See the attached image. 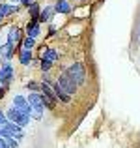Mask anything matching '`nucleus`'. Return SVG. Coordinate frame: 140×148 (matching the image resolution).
Masks as SVG:
<instances>
[{
    "mask_svg": "<svg viewBox=\"0 0 140 148\" xmlns=\"http://www.w3.org/2000/svg\"><path fill=\"white\" fill-rule=\"evenodd\" d=\"M65 73L75 81L77 86H82V84L86 83V79H88L86 77V68H84L82 62H73V64H69L67 69H65Z\"/></svg>",
    "mask_w": 140,
    "mask_h": 148,
    "instance_id": "obj_1",
    "label": "nucleus"
},
{
    "mask_svg": "<svg viewBox=\"0 0 140 148\" xmlns=\"http://www.w3.org/2000/svg\"><path fill=\"white\" fill-rule=\"evenodd\" d=\"M4 112H6V118L10 120V122H13V124H17V126L24 127V130L30 126V122H32V118H30V116H26L24 112H21L19 109H15L13 105H10V107H7Z\"/></svg>",
    "mask_w": 140,
    "mask_h": 148,
    "instance_id": "obj_2",
    "label": "nucleus"
},
{
    "mask_svg": "<svg viewBox=\"0 0 140 148\" xmlns=\"http://www.w3.org/2000/svg\"><path fill=\"white\" fill-rule=\"evenodd\" d=\"M54 81H56V83H58V86H60L64 92H67L69 96H75V94H77V88H79V86H77V84H75V81H73V79H71V77H69L65 71L58 73V77H56Z\"/></svg>",
    "mask_w": 140,
    "mask_h": 148,
    "instance_id": "obj_3",
    "label": "nucleus"
},
{
    "mask_svg": "<svg viewBox=\"0 0 140 148\" xmlns=\"http://www.w3.org/2000/svg\"><path fill=\"white\" fill-rule=\"evenodd\" d=\"M11 105H13L15 109H19L21 112H24L26 116H30V118H32V107H30V103H28V99H26V96L15 94L13 98H11Z\"/></svg>",
    "mask_w": 140,
    "mask_h": 148,
    "instance_id": "obj_4",
    "label": "nucleus"
},
{
    "mask_svg": "<svg viewBox=\"0 0 140 148\" xmlns=\"http://www.w3.org/2000/svg\"><path fill=\"white\" fill-rule=\"evenodd\" d=\"M15 75V68L11 66V62L2 60V66H0V84H10V81L13 79Z\"/></svg>",
    "mask_w": 140,
    "mask_h": 148,
    "instance_id": "obj_5",
    "label": "nucleus"
},
{
    "mask_svg": "<svg viewBox=\"0 0 140 148\" xmlns=\"http://www.w3.org/2000/svg\"><path fill=\"white\" fill-rule=\"evenodd\" d=\"M4 127H6V130H7V131L11 133V137H13V139H17L19 143H21L22 139L26 137V131H24V127L17 126V124H13V122H7V124H6Z\"/></svg>",
    "mask_w": 140,
    "mask_h": 148,
    "instance_id": "obj_6",
    "label": "nucleus"
},
{
    "mask_svg": "<svg viewBox=\"0 0 140 148\" xmlns=\"http://www.w3.org/2000/svg\"><path fill=\"white\" fill-rule=\"evenodd\" d=\"M50 86H52L54 96H56V99L60 101V103H67V105L71 103V98H73V96H69L67 92H64V90H62V88L58 86V83H56V81H50Z\"/></svg>",
    "mask_w": 140,
    "mask_h": 148,
    "instance_id": "obj_7",
    "label": "nucleus"
},
{
    "mask_svg": "<svg viewBox=\"0 0 140 148\" xmlns=\"http://www.w3.org/2000/svg\"><path fill=\"white\" fill-rule=\"evenodd\" d=\"M41 34V23L37 19H30V23L26 25V36L37 40V36Z\"/></svg>",
    "mask_w": 140,
    "mask_h": 148,
    "instance_id": "obj_8",
    "label": "nucleus"
},
{
    "mask_svg": "<svg viewBox=\"0 0 140 148\" xmlns=\"http://www.w3.org/2000/svg\"><path fill=\"white\" fill-rule=\"evenodd\" d=\"M52 8H54V13H60V15H69L73 11V6L69 4V0H56Z\"/></svg>",
    "mask_w": 140,
    "mask_h": 148,
    "instance_id": "obj_9",
    "label": "nucleus"
},
{
    "mask_svg": "<svg viewBox=\"0 0 140 148\" xmlns=\"http://www.w3.org/2000/svg\"><path fill=\"white\" fill-rule=\"evenodd\" d=\"M54 17V8L52 6H45L43 10L39 11V17H37V21L41 23V25H47V23H50Z\"/></svg>",
    "mask_w": 140,
    "mask_h": 148,
    "instance_id": "obj_10",
    "label": "nucleus"
},
{
    "mask_svg": "<svg viewBox=\"0 0 140 148\" xmlns=\"http://www.w3.org/2000/svg\"><path fill=\"white\" fill-rule=\"evenodd\" d=\"M7 43H11V45L21 43V28L19 26H10V30H7Z\"/></svg>",
    "mask_w": 140,
    "mask_h": 148,
    "instance_id": "obj_11",
    "label": "nucleus"
},
{
    "mask_svg": "<svg viewBox=\"0 0 140 148\" xmlns=\"http://www.w3.org/2000/svg\"><path fill=\"white\" fill-rule=\"evenodd\" d=\"M19 11L17 4H7V2H0V15L2 17H10V15H15Z\"/></svg>",
    "mask_w": 140,
    "mask_h": 148,
    "instance_id": "obj_12",
    "label": "nucleus"
},
{
    "mask_svg": "<svg viewBox=\"0 0 140 148\" xmlns=\"http://www.w3.org/2000/svg\"><path fill=\"white\" fill-rule=\"evenodd\" d=\"M19 62H21L22 66H30L34 62V54L30 49H21L19 51Z\"/></svg>",
    "mask_w": 140,
    "mask_h": 148,
    "instance_id": "obj_13",
    "label": "nucleus"
},
{
    "mask_svg": "<svg viewBox=\"0 0 140 148\" xmlns=\"http://www.w3.org/2000/svg\"><path fill=\"white\" fill-rule=\"evenodd\" d=\"M41 58H45V60H49V62H56L58 60V51L56 49H45L43 53H41Z\"/></svg>",
    "mask_w": 140,
    "mask_h": 148,
    "instance_id": "obj_14",
    "label": "nucleus"
},
{
    "mask_svg": "<svg viewBox=\"0 0 140 148\" xmlns=\"http://www.w3.org/2000/svg\"><path fill=\"white\" fill-rule=\"evenodd\" d=\"M26 10H28V15H30V19H37L39 17V11H41V6H39V2H34V4H30L28 8H26Z\"/></svg>",
    "mask_w": 140,
    "mask_h": 148,
    "instance_id": "obj_15",
    "label": "nucleus"
},
{
    "mask_svg": "<svg viewBox=\"0 0 140 148\" xmlns=\"http://www.w3.org/2000/svg\"><path fill=\"white\" fill-rule=\"evenodd\" d=\"M26 90L28 92H39L41 90V83L39 81H28V83H26Z\"/></svg>",
    "mask_w": 140,
    "mask_h": 148,
    "instance_id": "obj_16",
    "label": "nucleus"
},
{
    "mask_svg": "<svg viewBox=\"0 0 140 148\" xmlns=\"http://www.w3.org/2000/svg\"><path fill=\"white\" fill-rule=\"evenodd\" d=\"M21 43H22V49H30L32 51L34 47H36V40H34V38H28V36H26Z\"/></svg>",
    "mask_w": 140,
    "mask_h": 148,
    "instance_id": "obj_17",
    "label": "nucleus"
},
{
    "mask_svg": "<svg viewBox=\"0 0 140 148\" xmlns=\"http://www.w3.org/2000/svg\"><path fill=\"white\" fill-rule=\"evenodd\" d=\"M50 68H52V62L45 60V58H41V60H39V69H41L43 73H47V71H49Z\"/></svg>",
    "mask_w": 140,
    "mask_h": 148,
    "instance_id": "obj_18",
    "label": "nucleus"
},
{
    "mask_svg": "<svg viewBox=\"0 0 140 148\" xmlns=\"http://www.w3.org/2000/svg\"><path fill=\"white\" fill-rule=\"evenodd\" d=\"M4 141H6L7 148H19V141H17V139H13V137H7V139H4Z\"/></svg>",
    "mask_w": 140,
    "mask_h": 148,
    "instance_id": "obj_19",
    "label": "nucleus"
},
{
    "mask_svg": "<svg viewBox=\"0 0 140 148\" xmlns=\"http://www.w3.org/2000/svg\"><path fill=\"white\" fill-rule=\"evenodd\" d=\"M7 122H10V120H7V118H6V112H4V111H2V109H0V126H6V124H7Z\"/></svg>",
    "mask_w": 140,
    "mask_h": 148,
    "instance_id": "obj_20",
    "label": "nucleus"
},
{
    "mask_svg": "<svg viewBox=\"0 0 140 148\" xmlns=\"http://www.w3.org/2000/svg\"><path fill=\"white\" fill-rule=\"evenodd\" d=\"M34 2H36V0H21L19 4H21V6H24V8H28L30 4H34Z\"/></svg>",
    "mask_w": 140,
    "mask_h": 148,
    "instance_id": "obj_21",
    "label": "nucleus"
},
{
    "mask_svg": "<svg viewBox=\"0 0 140 148\" xmlns=\"http://www.w3.org/2000/svg\"><path fill=\"white\" fill-rule=\"evenodd\" d=\"M54 34H56V26L50 25V26H49V36H54Z\"/></svg>",
    "mask_w": 140,
    "mask_h": 148,
    "instance_id": "obj_22",
    "label": "nucleus"
},
{
    "mask_svg": "<svg viewBox=\"0 0 140 148\" xmlns=\"http://www.w3.org/2000/svg\"><path fill=\"white\" fill-rule=\"evenodd\" d=\"M0 148H7V145H6V141H4L2 137H0Z\"/></svg>",
    "mask_w": 140,
    "mask_h": 148,
    "instance_id": "obj_23",
    "label": "nucleus"
},
{
    "mask_svg": "<svg viewBox=\"0 0 140 148\" xmlns=\"http://www.w3.org/2000/svg\"><path fill=\"white\" fill-rule=\"evenodd\" d=\"M11 2H13V4H19V2H21V0H11Z\"/></svg>",
    "mask_w": 140,
    "mask_h": 148,
    "instance_id": "obj_24",
    "label": "nucleus"
},
{
    "mask_svg": "<svg viewBox=\"0 0 140 148\" xmlns=\"http://www.w3.org/2000/svg\"><path fill=\"white\" fill-rule=\"evenodd\" d=\"M2 47H4V43H0V53H2Z\"/></svg>",
    "mask_w": 140,
    "mask_h": 148,
    "instance_id": "obj_25",
    "label": "nucleus"
},
{
    "mask_svg": "<svg viewBox=\"0 0 140 148\" xmlns=\"http://www.w3.org/2000/svg\"><path fill=\"white\" fill-rule=\"evenodd\" d=\"M2 21H4V17H2V15H0V23H2Z\"/></svg>",
    "mask_w": 140,
    "mask_h": 148,
    "instance_id": "obj_26",
    "label": "nucleus"
},
{
    "mask_svg": "<svg viewBox=\"0 0 140 148\" xmlns=\"http://www.w3.org/2000/svg\"><path fill=\"white\" fill-rule=\"evenodd\" d=\"M79 2H88V0H79Z\"/></svg>",
    "mask_w": 140,
    "mask_h": 148,
    "instance_id": "obj_27",
    "label": "nucleus"
},
{
    "mask_svg": "<svg viewBox=\"0 0 140 148\" xmlns=\"http://www.w3.org/2000/svg\"><path fill=\"white\" fill-rule=\"evenodd\" d=\"M138 38H140V30H138Z\"/></svg>",
    "mask_w": 140,
    "mask_h": 148,
    "instance_id": "obj_28",
    "label": "nucleus"
},
{
    "mask_svg": "<svg viewBox=\"0 0 140 148\" xmlns=\"http://www.w3.org/2000/svg\"><path fill=\"white\" fill-rule=\"evenodd\" d=\"M0 86H2V84H0Z\"/></svg>",
    "mask_w": 140,
    "mask_h": 148,
    "instance_id": "obj_29",
    "label": "nucleus"
}]
</instances>
